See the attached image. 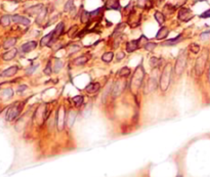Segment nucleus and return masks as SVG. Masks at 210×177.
<instances>
[{
    "instance_id": "f257e3e1",
    "label": "nucleus",
    "mask_w": 210,
    "mask_h": 177,
    "mask_svg": "<svg viewBox=\"0 0 210 177\" xmlns=\"http://www.w3.org/2000/svg\"><path fill=\"white\" fill-rule=\"evenodd\" d=\"M143 79H145V70H143V65L141 64V65L135 69L134 73H133L131 79H130V84H129L130 90L134 93V94L141 89V84H143Z\"/></svg>"
},
{
    "instance_id": "f03ea898",
    "label": "nucleus",
    "mask_w": 210,
    "mask_h": 177,
    "mask_svg": "<svg viewBox=\"0 0 210 177\" xmlns=\"http://www.w3.org/2000/svg\"><path fill=\"white\" fill-rule=\"evenodd\" d=\"M172 72H173V68L170 63L166 64L165 67L163 68V71L160 76V81H159V86L160 89L165 92L168 90L169 86L171 83V78H172Z\"/></svg>"
},
{
    "instance_id": "7ed1b4c3",
    "label": "nucleus",
    "mask_w": 210,
    "mask_h": 177,
    "mask_svg": "<svg viewBox=\"0 0 210 177\" xmlns=\"http://www.w3.org/2000/svg\"><path fill=\"white\" fill-rule=\"evenodd\" d=\"M186 64H188V52L186 49H182L174 64V73L176 75H182L186 70Z\"/></svg>"
},
{
    "instance_id": "20e7f679",
    "label": "nucleus",
    "mask_w": 210,
    "mask_h": 177,
    "mask_svg": "<svg viewBox=\"0 0 210 177\" xmlns=\"http://www.w3.org/2000/svg\"><path fill=\"white\" fill-rule=\"evenodd\" d=\"M208 55H209V52L206 49L204 52H202V54L197 58L195 64V74L197 76H201L203 74L204 70L206 68V64L208 61Z\"/></svg>"
},
{
    "instance_id": "39448f33",
    "label": "nucleus",
    "mask_w": 210,
    "mask_h": 177,
    "mask_svg": "<svg viewBox=\"0 0 210 177\" xmlns=\"http://www.w3.org/2000/svg\"><path fill=\"white\" fill-rule=\"evenodd\" d=\"M23 108H24V104H22V102L13 104L6 112V117H5V118H6L7 121L11 122V121H13L15 119H17V117L20 116Z\"/></svg>"
},
{
    "instance_id": "423d86ee",
    "label": "nucleus",
    "mask_w": 210,
    "mask_h": 177,
    "mask_svg": "<svg viewBox=\"0 0 210 177\" xmlns=\"http://www.w3.org/2000/svg\"><path fill=\"white\" fill-rule=\"evenodd\" d=\"M67 123V114H66V109L64 106H60L55 115V124L59 128L60 131L65 128V125Z\"/></svg>"
},
{
    "instance_id": "0eeeda50",
    "label": "nucleus",
    "mask_w": 210,
    "mask_h": 177,
    "mask_svg": "<svg viewBox=\"0 0 210 177\" xmlns=\"http://www.w3.org/2000/svg\"><path fill=\"white\" fill-rule=\"evenodd\" d=\"M126 88V81L125 80H117L113 83L112 91H111V95L113 98H117L118 96L123 93L124 89Z\"/></svg>"
},
{
    "instance_id": "6e6552de",
    "label": "nucleus",
    "mask_w": 210,
    "mask_h": 177,
    "mask_svg": "<svg viewBox=\"0 0 210 177\" xmlns=\"http://www.w3.org/2000/svg\"><path fill=\"white\" fill-rule=\"evenodd\" d=\"M141 15H137L135 12L134 9H132L129 12V17H128V24L131 28H137L141 25Z\"/></svg>"
},
{
    "instance_id": "1a4fd4ad",
    "label": "nucleus",
    "mask_w": 210,
    "mask_h": 177,
    "mask_svg": "<svg viewBox=\"0 0 210 177\" xmlns=\"http://www.w3.org/2000/svg\"><path fill=\"white\" fill-rule=\"evenodd\" d=\"M157 86H158V81H157V78L154 77V76H151L148 80L147 84L145 86V90H143V93L145 94H149V93L153 92L154 90H156Z\"/></svg>"
},
{
    "instance_id": "9d476101",
    "label": "nucleus",
    "mask_w": 210,
    "mask_h": 177,
    "mask_svg": "<svg viewBox=\"0 0 210 177\" xmlns=\"http://www.w3.org/2000/svg\"><path fill=\"white\" fill-rule=\"evenodd\" d=\"M177 17L182 22H189V21L192 19V17H193V13H192L191 9L186 8V7H182V8L178 10Z\"/></svg>"
},
{
    "instance_id": "9b49d317",
    "label": "nucleus",
    "mask_w": 210,
    "mask_h": 177,
    "mask_svg": "<svg viewBox=\"0 0 210 177\" xmlns=\"http://www.w3.org/2000/svg\"><path fill=\"white\" fill-rule=\"evenodd\" d=\"M64 31H65V24H64L63 22L59 23V24L56 25L55 29L52 31V40H51V42H50L49 45H51L52 42H54L60 36H62V35L64 34Z\"/></svg>"
},
{
    "instance_id": "f8f14e48",
    "label": "nucleus",
    "mask_w": 210,
    "mask_h": 177,
    "mask_svg": "<svg viewBox=\"0 0 210 177\" xmlns=\"http://www.w3.org/2000/svg\"><path fill=\"white\" fill-rule=\"evenodd\" d=\"M11 21H12L13 23H15V24H20V25H23V26H29L31 23L28 17H23V15H13L12 17H11Z\"/></svg>"
},
{
    "instance_id": "ddd939ff",
    "label": "nucleus",
    "mask_w": 210,
    "mask_h": 177,
    "mask_svg": "<svg viewBox=\"0 0 210 177\" xmlns=\"http://www.w3.org/2000/svg\"><path fill=\"white\" fill-rule=\"evenodd\" d=\"M105 8L108 10H120L121 5L119 0H107L105 3Z\"/></svg>"
},
{
    "instance_id": "4468645a",
    "label": "nucleus",
    "mask_w": 210,
    "mask_h": 177,
    "mask_svg": "<svg viewBox=\"0 0 210 177\" xmlns=\"http://www.w3.org/2000/svg\"><path fill=\"white\" fill-rule=\"evenodd\" d=\"M139 48H141V44H139V39L131 40V41H129V42L126 43V51L129 52V53H131V52L139 49Z\"/></svg>"
},
{
    "instance_id": "2eb2a0df",
    "label": "nucleus",
    "mask_w": 210,
    "mask_h": 177,
    "mask_svg": "<svg viewBox=\"0 0 210 177\" xmlns=\"http://www.w3.org/2000/svg\"><path fill=\"white\" fill-rule=\"evenodd\" d=\"M36 47H37L36 41H29L24 43L21 46V51L24 52V53H28V52H31L32 50H34Z\"/></svg>"
},
{
    "instance_id": "dca6fc26",
    "label": "nucleus",
    "mask_w": 210,
    "mask_h": 177,
    "mask_svg": "<svg viewBox=\"0 0 210 177\" xmlns=\"http://www.w3.org/2000/svg\"><path fill=\"white\" fill-rule=\"evenodd\" d=\"M19 71V67L17 66H12V67H9L8 69L4 70L0 73V77H11V76L15 75Z\"/></svg>"
},
{
    "instance_id": "f3484780",
    "label": "nucleus",
    "mask_w": 210,
    "mask_h": 177,
    "mask_svg": "<svg viewBox=\"0 0 210 177\" xmlns=\"http://www.w3.org/2000/svg\"><path fill=\"white\" fill-rule=\"evenodd\" d=\"M168 35H169V29L167 28V27L163 26L159 29L155 38H156V40H163V39H166Z\"/></svg>"
},
{
    "instance_id": "a211bd4d",
    "label": "nucleus",
    "mask_w": 210,
    "mask_h": 177,
    "mask_svg": "<svg viewBox=\"0 0 210 177\" xmlns=\"http://www.w3.org/2000/svg\"><path fill=\"white\" fill-rule=\"evenodd\" d=\"M43 5L42 4H37V5H33V6L29 7V8L26 9V12L29 13L31 15H39L42 10H43Z\"/></svg>"
},
{
    "instance_id": "6ab92c4d",
    "label": "nucleus",
    "mask_w": 210,
    "mask_h": 177,
    "mask_svg": "<svg viewBox=\"0 0 210 177\" xmlns=\"http://www.w3.org/2000/svg\"><path fill=\"white\" fill-rule=\"evenodd\" d=\"M137 5L143 9H151L154 3L153 0H137Z\"/></svg>"
},
{
    "instance_id": "aec40b11",
    "label": "nucleus",
    "mask_w": 210,
    "mask_h": 177,
    "mask_svg": "<svg viewBox=\"0 0 210 177\" xmlns=\"http://www.w3.org/2000/svg\"><path fill=\"white\" fill-rule=\"evenodd\" d=\"M182 40V35L180 34V35H177L175 38L169 39V40L164 41L162 43V45H164V46H174V45H176L177 43H180Z\"/></svg>"
},
{
    "instance_id": "412c9836",
    "label": "nucleus",
    "mask_w": 210,
    "mask_h": 177,
    "mask_svg": "<svg viewBox=\"0 0 210 177\" xmlns=\"http://www.w3.org/2000/svg\"><path fill=\"white\" fill-rule=\"evenodd\" d=\"M100 89V84L98 82H91L86 86L85 90L88 93H95Z\"/></svg>"
},
{
    "instance_id": "4be33fe9",
    "label": "nucleus",
    "mask_w": 210,
    "mask_h": 177,
    "mask_svg": "<svg viewBox=\"0 0 210 177\" xmlns=\"http://www.w3.org/2000/svg\"><path fill=\"white\" fill-rule=\"evenodd\" d=\"M162 63H163V58L162 57H157V56H153V57H151V59H150V62H149L150 66H151L153 69H154V68L160 67V66L162 65Z\"/></svg>"
},
{
    "instance_id": "5701e85b",
    "label": "nucleus",
    "mask_w": 210,
    "mask_h": 177,
    "mask_svg": "<svg viewBox=\"0 0 210 177\" xmlns=\"http://www.w3.org/2000/svg\"><path fill=\"white\" fill-rule=\"evenodd\" d=\"M17 53V48H12V49L9 50V51L3 53L2 58L4 59V61H10V59H12V58L15 57Z\"/></svg>"
},
{
    "instance_id": "b1692460",
    "label": "nucleus",
    "mask_w": 210,
    "mask_h": 177,
    "mask_svg": "<svg viewBox=\"0 0 210 177\" xmlns=\"http://www.w3.org/2000/svg\"><path fill=\"white\" fill-rule=\"evenodd\" d=\"M52 40V31L49 33V34L45 35L44 37H42V39L40 40V46L41 47H44V46H48L50 44Z\"/></svg>"
},
{
    "instance_id": "393cba45",
    "label": "nucleus",
    "mask_w": 210,
    "mask_h": 177,
    "mask_svg": "<svg viewBox=\"0 0 210 177\" xmlns=\"http://www.w3.org/2000/svg\"><path fill=\"white\" fill-rule=\"evenodd\" d=\"M154 17L155 19L157 21V23H158L159 25H163L165 23V21H166V17H165V15L163 12H161V11L159 10H156L154 13Z\"/></svg>"
},
{
    "instance_id": "a878e982",
    "label": "nucleus",
    "mask_w": 210,
    "mask_h": 177,
    "mask_svg": "<svg viewBox=\"0 0 210 177\" xmlns=\"http://www.w3.org/2000/svg\"><path fill=\"white\" fill-rule=\"evenodd\" d=\"M75 119H76V112H74V111H70L67 115V124L70 128L73 126L74 122H75Z\"/></svg>"
},
{
    "instance_id": "bb28decb",
    "label": "nucleus",
    "mask_w": 210,
    "mask_h": 177,
    "mask_svg": "<svg viewBox=\"0 0 210 177\" xmlns=\"http://www.w3.org/2000/svg\"><path fill=\"white\" fill-rule=\"evenodd\" d=\"M176 10V6L173 4H170V3H167V4L164 5V7H163V11H164V15L166 13V15H172V13L174 12V11Z\"/></svg>"
},
{
    "instance_id": "cd10ccee",
    "label": "nucleus",
    "mask_w": 210,
    "mask_h": 177,
    "mask_svg": "<svg viewBox=\"0 0 210 177\" xmlns=\"http://www.w3.org/2000/svg\"><path fill=\"white\" fill-rule=\"evenodd\" d=\"M87 62H88V57L85 55H81V56H78V57H76L73 61V64L76 66H81V65H85Z\"/></svg>"
},
{
    "instance_id": "c85d7f7f",
    "label": "nucleus",
    "mask_w": 210,
    "mask_h": 177,
    "mask_svg": "<svg viewBox=\"0 0 210 177\" xmlns=\"http://www.w3.org/2000/svg\"><path fill=\"white\" fill-rule=\"evenodd\" d=\"M112 87H113V83H109L108 85H107L106 89L104 90V92H103V95H102V102H106L107 98H108V95L110 94V92L112 91Z\"/></svg>"
},
{
    "instance_id": "c756f323",
    "label": "nucleus",
    "mask_w": 210,
    "mask_h": 177,
    "mask_svg": "<svg viewBox=\"0 0 210 177\" xmlns=\"http://www.w3.org/2000/svg\"><path fill=\"white\" fill-rule=\"evenodd\" d=\"M113 58H114V53H113L112 51L105 52V53L102 55V61L106 64H110L111 62L113 61Z\"/></svg>"
},
{
    "instance_id": "7c9ffc66",
    "label": "nucleus",
    "mask_w": 210,
    "mask_h": 177,
    "mask_svg": "<svg viewBox=\"0 0 210 177\" xmlns=\"http://www.w3.org/2000/svg\"><path fill=\"white\" fill-rule=\"evenodd\" d=\"M10 21H11V17L9 15H4L2 17H0V25L3 27H7L9 26L10 24Z\"/></svg>"
},
{
    "instance_id": "2f4dec72",
    "label": "nucleus",
    "mask_w": 210,
    "mask_h": 177,
    "mask_svg": "<svg viewBox=\"0 0 210 177\" xmlns=\"http://www.w3.org/2000/svg\"><path fill=\"white\" fill-rule=\"evenodd\" d=\"M126 27V24L125 23H120V24H118L117 26H116L115 28V31H114V33H113V36L116 37L117 35H121L122 32L124 31V29H125Z\"/></svg>"
},
{
    "instance_id": "473e14b6",
    "label": "nucleus",
    "mask_w": 210,
    "mask_h": 177,
    "mask_svg": "<svg viewBox=\"0 0 210 177\" xmlns=\"http://www.w3.org/2000/svg\"><path fill=\"white\" fill-rule=\"evenodd\" d=\"M89 19H90V12L87 10H82L81 11V15H80V21L81 23L83 24H86V23L89 22Z\"/></svg>"
},
{
    "instance_id": "72a5a7b5",
    "label": "nucleus",
    "mask_w": 210,
    "mask_h": 177,
    "mask_svg": "<svg viewBox=\"0 0 210 177\" xmlns=\"http://www.w3.org/2000/svg\"><path fill=\"white\" fill-rule=\"evenodd\" d=\"M15 43H17V38H9L3 43V48H4V49L11 48L15 45Z\"/></svg>"
},
{
    "instance_id": "f704fd0d",
    "label": "nucleus",
    "mask_w": 210,
    "mask_h": 177,
    "mask_svg": "<svg viewBox=\"0 0 210 177\" xmlns=\"http://www.w3.org/2000/svg\"><path fill=\"white\" fill-rule=\"evenodd\" d=\"M63 67H64L63 62H62L61 59H59V58H56L55 62H54V65H53V72L54 73H59V72L63 69Z\"/></svg>"
},
{
    "instance_id": "c9c22d12",
    "label": "nucleus",
    "mask_w": 210,
    "mask_h": 177,
    "mask_svg": "<svg viewBox=\"0 0 210 177\" xmlns=\"http://www.w3.org/2000/svg\"><path fill=\"white\" fill-rule=\"evenodd\" d=\"M72 100H73V102L75 104L76 106H80L83 104V102H84V97H83V95H76V96H74L72 98Z\"/></svg>"
},
{
    "instance_id": "e433bc0d",
    "label": "nucleus",
    "mask_w": 210,
    "mask_h": 177,
    "mask_svg": "<svg viewBox=\"0 0 210 177\" xmlns=\"http://www.w3.org/2000/svg\"><path fill=\"white\" fill-rule=\"evenodd\" d=\"M130 73H131V71H130L129 68L123 67V68H122V69L119 71L118 75H119L121 78H126V77H128V76H130Z\"/></svg>"
},
{
    "instance_id": "4c0bfd02",
    "label": "nucleus",
    "mask_w": 210,
    "mask_h": 177,
    "mask_svg": "<svg viewBox=\"0 0 210 177\" xmlns=\"http://www.w3.org/2000/svg\"><path fill=\"white\" fill-rule=\"evenodd\" d=\"M104 9H106L105 8V6L104 7H98V9H94V10L90 11V19H94V17H100V15H102V12H103Z\"/></svg>"
},
{
    "instance_id": "58836bf2",
    "label": "nucleus",
    "mask_w": 210,
    "mask_h": 177,
    "mask_svg": "<svg viewBox=\"0 0 210 177\" xmlns=\"http://www.w3.org/2000/svg\"><path fill=\"white\" fill-rule=\"evenodd\" d=\"M189 50L194 54L198 53L200 51V45L197 43H191L190 46H189Z\"/></svg>"
},
{
    "instance_id": "ea45409f",
    "label": "nucleus",
    "mask_w": 210,
    "mask_h": 177,
    "mask_svg": "<svg viewBox=\"0 0 210 177\" xmlns=\"http://www.w3.org/2000/svg\"><path fill=\"white\" fill-rule=\"evenodd\" d=\"M2 97L3 98H5V100H8V98H10L11 96L13 95V90L11 88H7V89H4L2 92Z\"/></svg>"
},
{
    "instance_id": "a19ab883",
    "label": "nucleus",
    "mask_w": 210,
    "mask_h": 177,
    "mask_svg": "<svg viewBox=\"0 0 210 177\" xmlns=\"http://www.w3.org/2000/svg\"><path fill=\"white\" fill-rule=\"evenodd\" d=\"M74 8V0H68L67 3L65 4V7H64V10L66 12H70L72 11Z\"/></svg>"
},
{
    "instance_id": "79ce46f5",
    "label": "nucleus",
    "mask_w": 210,
    "mask_h": 177,
    "mask_svg": "<svg viewBox=\"0 0 210 177\" xmlns=\"http://www.w3.org/2000/svg\"><path fill=\"white\" fill-rule=\"evenodd\" d=\"M157 46V43H155V42H148V43L145 44V46H143V48H145L147 51H153V50L156 48Z\"/></svg>"
},
{
    "instance_id": "37998d69",
    "label": "nucleus",
    "mask_w": 210,
    "mask_h": 177,
    "mask_svg": "<svg viewBox=\"0 0 210 177\" xmlns=\"http://www.w3.org/2000/svg\"><path fill=\"white\" fill-rule=\"evenodd\" d=\"M39 67V64H35V65H31L30 67H28L26 69V75H32L35 71H36L37 68Z\"/></svg>"
},
{
    "instance_id": "c03bdc74",
    "label": "nucleus",
    "mask_w": 210,
    "mask_h": 177,
    "mask_svg": "<svg viewBox=\"0 0 210 177\" xmlns=\"http://www.w3.org/2000/svg\"><path fill=\"white\" fill-rule=\"evenodd\" d=\"M46 8H43V10L41 11V12L38 15V17H37V19H36V22H37V24H40V23L43 21V19L46 17Z\"/></svg>"
},
{
    "instance_id": "a18cd8bd",
    "label": "nucleus",
    "mask_w": 210,
    "mask_h": 177,
    "mask_svg": "<svg viewBox=\"0 0 210 177\" xmlns=\"http://www.w3.org/2000/svg\"><path fill=\"white\" fill-rule=\"evenodd\" d=\"M80 46L79 45H77V44H73V45H71L69 47V53L71 54V53H74V52H76V51H78V50H80Z\"/></svg>"
},
{
    "instance_id": "49530a36",
    "label": "nucleus",
    "mask_w": 210,
    "mask_h": 177,
    "mask_svg": "<svg viewBox=\"0 0 210 177\" xmlns=\"http://www.w3.org/2000/svg\"><path fill=\"white\" fill-rule=\"evenodd\" d=\"M77 31H78V27L77 26H74L72 27L71 29L69 30V32H68V35H69V37H74L76 35V33H77Z\"/></svg>"
},
{
    "instance_id": "de8ad7c7",
    "label": "nucleus",
    "mask_w": 210,
    "mask_h": 177,
    "mask_svg": "<svg viewBox=\"0 0 210 177\" xmlns=\"http://www.w3.org/2000/svg\"><path fill=\"white\" fill-rule=\"evenodd\" d=\"M52 71H53V69H51V65H50V63H49L47 66H46V68L44 69L43 72H44V74H45V75H50Z\"/></svg>"
},
{
    "instance_id": "09e8293b",
    "label": "nucleus",
    "mask_w": 210,
    "mask_h": 177,
    "mask_svg": "<svg viewBox=\"0 0 210 177\" xmlns=\"http://www.w3.org/2000/svg\"><path fill=\"white\" fill-rule=\"evenodd\" d=\"M200 17H202V19H207V17H210V9L204 11V12L200 15Z\"/></svg>"
},
{
    "instance_id": "8fccbe9b",
    "label": "nucleus",
    "mask_w": 210,
    "mask_h": 177,
    "mask_svg": "<svg viewBox=\"0 0 210 177\" xmlns=\"http://www.w3.org/2000/svg\"><path fill=\"white\" fill-rule=\"evenodd\" d=\"M124 57H125V53H124V52H119L116 59H117V62H121V59H123Z\"/></svg>"
},
{
    "instance_id": "3c124183",
    "label": "nucleus",
    "mask_w": 210,
    "mask_h": 177,
    "mask_svg": "<svg viewBox=\"0 0 210 177\" xmlns=\"http://www.w3.org/2000/svg\"><path fill=\"white\" fill-rule=\"evenodd\" d=\"M27 85H21V86H19V88H17V92H23V91L27 90Z\"/></svg>"
},
{
    "instance_id": "603ef678",
    "label": "nucleus",
    "mask_w": 210,
    "mask_h": 177,
    "mask_svg": "<svg viewBox=\"0 0 210 177\" xmlns=\"http://www.w3.org/2000/svg\"><path fill=\"white\" fill-rule=\"evenodd\" d=\"M210 36V32H204V33H202L201 35H200V37H201L202 39H205V38H207V37H209Z\"/></svg>"
},
{
    "instance_id": "864d4df0",
    "label": "nucleus",
    "mask_w": 210,
    "mask_h": 177,
    "mask_svg": "<svg viewBox=\"0 0 210 177\" xmlns=\"http://www.w3.org/2000/svg\"><path fill=\"white\" fill-rule=\"evenodd\" d=\"M208 80L210 82V68H209V73H208Z\"/></svg>"
}]
</instances>
